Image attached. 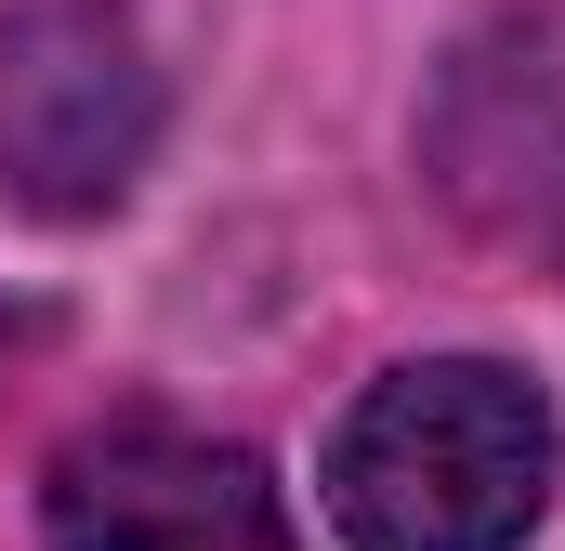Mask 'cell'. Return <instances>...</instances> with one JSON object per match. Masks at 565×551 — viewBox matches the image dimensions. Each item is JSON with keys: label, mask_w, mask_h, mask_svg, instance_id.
Wrapping results in <instances>:
<instances>
[{"label": "cell", "mask_w": 565, "mask_h": 551, "mask_svg": "<svg viewBox=\"0 0 565 551\" xmlns=\"http://www.w3.org/2000/svg\"><path fill=\"white\" fill-rule=\"evenodd\" d=\"M158 144V53L119 0L0 13V197L40 224L119 210Z\"/></svg>", "instance_id": "7a4b0ae2"}, {"label": "cell", "mask_w": 565, "mask_h": 551, "mask_svg": "<svg viewBox=\"0 0 565 551\" xmlns=\"http://www.w3.org/2000/svg\"><path fill=\"white\" fill-rule=\"evenodd\" d=\"M553 395L500 355L382 368L329 433V526L355 551H526L553 512Z\"/></svg>", "instance_id": "6da1fadb"}, {"label": "cell", "mask_w": 565, "mask_h": 551, "mask_svg": "<svg viewBox=\"0 0 565 551\" xmlns=\"http://www.w3.org/2000/svg\"><path fill=\"white\" fill-rule=\"evenodd\" d=\"M53 551H302L277 473L184 420H106L53 460Z\"/></svg>", "instance_id": "3957f363"}]
</instances>
